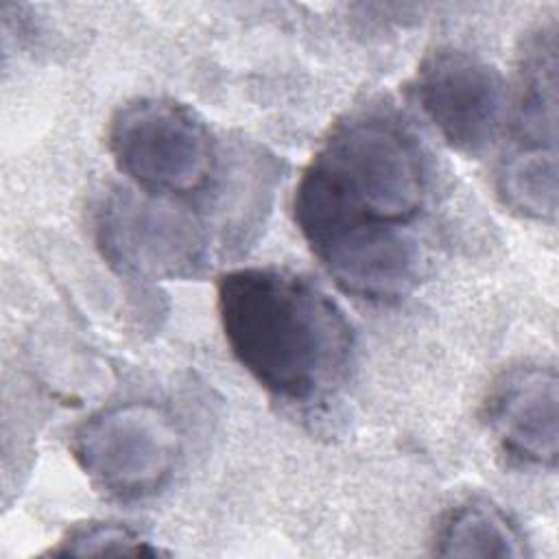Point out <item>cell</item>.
Instances as JSON below:
<instances>
[{
    "mask_svg": "<svg viewBox=\"0 0 559 559\" xmlns=\"http://www.w3.org/2000/svg\"><path fill=\"white\" fill-rule=\"evenodd\" d=\"M435 552L441 557H526V537L493 502L469 498L456 504L437 531Z\"/></svg>",
    "mask_w": 559,
    "mask_h": 559,
    "instance_id": "cell-9",
    "label": "cell"
},
{
    "mask_svg": "<svg viewBox=\"0 0 559 559\" xmlns=\"http://www.w3.org/2000/svg\"><path fill=\"white\" fill-rule=\"evenodd\" d=\"M216 308L231 354L271 395L317 404L343 386L354 332L308 277L277 266L236 269L218 280Z\"/></svg>",
    "mask_w": 559,
    "mask_h": 559,
    "instance_id": "cell-2",
    "label": "cell"
},
{
    "mask_svg": "<svg viewBox=\"0 0 559 559\" xmlns=\"http://www.w3.org/2000/svg\"><path fill=\"white\" fill-rule=\"evenodd\" d=\"M87 478L116 500H144L175 476L181 439L173 419L148 402H124L87 417L72 437Z\"/></svg>",
    "mask_w": 559,
    "mask_h": 559,
    "instance_id": "cell-4",
    "label": "cell"
},
{
    "mask_svg": "<svg viewBox=\"0 0 559 559\" xmlns=\"http://www.w3.org/2000/svg\"><path fill=\"white\" fill-rule=\"evenodd\" d=\"M557 28L539 26L520 55L511 144L504 153L557 155Z\"/></svg>",
    "mask_w": 559,
    "mask_h": 559,
    "instance_id": "cell-8",
    "label": "cell"
},
{
    "mask_svg": "<svg viewBox=\"0 0 559 559\" xmlns=\"http://www.w3.org/2000/svg\"><path fill=\"white\" fill-rule=\"evenodd\" d=\"M50 555L72 557H155L159 550L151 546L133 528L116 522H85L68 531Z\"/></svg>",
    "mask_w": 559,
    "mask_h": 559,
    "instance_id": "cell-11",
    "label": "cell"
},
{
    "mask_svg": "<svg viewBox=\"0 0 559 559\" xmlns=\"http://www.w3.org/2000/svg\"><path fill=\"white\" fill-rule=\"evenodd\" d=\"M430 166L411 127L369 105L336 122L306 166L295 223L349 295L395 301L419 282L415 225L428 207Z\"/></svg>",
    "mask_w": 559,
    "mask_h": 559,
    "instance_id": "cell-1",
    "label": "cell"
},
{
    "mask_svg": "<svg viewBox=\"0 0 559 559\" xmlns=\"http://www.w3.org/2000/svg\"><path fill=\"white\" fill-rule=\"evenodd\" d=\"M489 430L513 459L555 467L559 452V382L550 367L504 373L485 402Z\"/></svg>",
    "mask_w": 559,
    "mask_h": 559,
    "instance_id": "cell-7",
    "label": "cell"
},
{
    "mask_svg": "<svg viewBox=\"0 0 559 559\" xmlns=\"http://www.w3.org/2000/svg\"><path fill=\"white\" fill-rule=\"evenodd\" d=\"M413 94L445 144L463 155L483 153L500 131L507 85L500 70L474 52L454 46L428 52Z\"/></svg>",
    "mask_w": 559,
    "mask_h": 559,
    "instance_id": "cell-6",
    "label": "cell"
},
{
    "mask_svg": "<svg viewBox=\"0 0 559 559\" xmlns=\"http://www.w3.org/2000/svg\"><path fill=\"white\" fill-rule=\"evenodd\" d=\"M96 242L122 275L144 282L190 280L207 266V234L170 199L118 188L96 210Z\"/></svg>",
    "mask_w": 559,
    "mask_h": 559,
    "instance_id": "cell-5",
    "label": "cell"
},
{
    "mask_svg": "<svg viewBox=\"0 0 559 559\" xmlns=\"http://www.w3.org/2000/svg\"><path fill=\"white\" fill-rule=\"evenodd\" d=\"M496 190L515 214L533 221H555L557 214V155L502 153L496 170Z\"/></svg>",
    "mask_w": 559,
    "mask_h": 559,
    "instance_id": "cell-10",
    "label": "cell"
},
{
    "mask_svg": "<svg viewBox=\"0 0 559 559\" xmlns=\"http://www.w3.org/2000/svg\"><path fill=\"white\" fill-rule=\"evenodd\" d=\"M116 166L142 192L175 199L210 186L218 153L207 124L188 105L170 98H138L122 105L107 131Z\"/></svg>",
    "mask_w": 559,
    "mask_h": 559,
    "instance_id": "cell-3",
    "label": "cell"
}]
</instances>
